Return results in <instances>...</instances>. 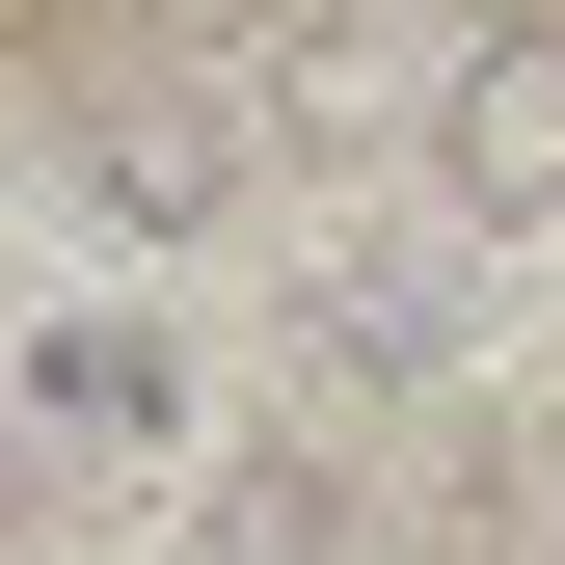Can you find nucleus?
<instances>
[{
    "instance_id": "nucleus-1",
    "label": "nucleus",
    "mask_w": 565,
    "mask_h": 565,
    "mask_svg": "<svg viewBox=\"0 0 565 565\" xmlns=\"http://www.w3.org/2000/svg\"><path fill=\"white\" fill-rule=\"evenodd\" d=\"M458 216H565V28L458 54Z\"/></svg>"
},
{
    "instance_id": "nucleus-2",
    "label": "nucleus",
    "mask_w": 565,
    "mask_h": 565,
    "mask_svg": "<svg viewBox=\"0 0 565 565\" xmlns=\"http://www.w3.org/2000/svg\"><path fill=\"white\" fill-rule=\"evenodd\" d=\"M54 431H162V350H135V323H54Z\"/></svg>"
}]
</instances>
